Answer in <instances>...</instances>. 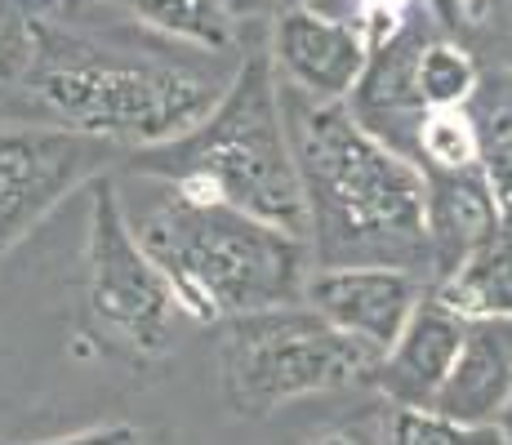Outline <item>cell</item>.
Returning a JSON list of instances; mask_svg holds the SVG:
<instances>
[{
	"mask_svg": "<svg viewBox=\"0 0 512 445\" xmlns=\"http://www.w3.org/2000/svg\"><path fill=\"white\" fill-rule=\"evenodd\" d=\"M41 445H143V432L130 423H103V428L76 432V437H58V441H41Z\"/></svg>",
	"mask_w": 512,
	"mask_h": 445,
	"instance_id": "obj_20",
	"label": "cell"
},
{
	"mask_svg": "<svg viewBox=\"0 0 512 445\" xmlns=\"http://www.w3.org/2000/svg\"><path fill=\"white\" fill-rule=\"evenodd\" d=\"M481 81V67L472 63L468 49L441 41L432 36L419 54V89H423V103L432 112H464V103L472 98V89Z\"/></svg>",
	"mask_w": 512,
	"mask_h": 445,
	"instance_id": "obj_19",
	"label": "cell"
},
{
	"mask_svg": "<svg viewBox=\"0 0 512 445\" xmlns=\"http://www.w3.org/2000/svg\"><path fill=\"white\" fill-rule=\"evenodd\" d=\"M383 348L326 321L308 299L232 316L219 330L223 397L241 414H272L299 397L374 388Z\"/></svg>",
	"mask_w": 512,
	"mask_h": 445,
	"instance_id": "obj_5",
	"label": "cell"
},
{
	"mask_svg": "<svg viewBox=\"0 0 512 445\" xmlns=\"http://www.w3.org/2000/svg\"><path fill=\"white\" fill-rule=\"evenodd\" d=\"M285 5H299V0H285Z\"/></svg>",
	"mask_w": 512,
	"mask_h": 445,
	"instance_id": "obj_24",
	"label": "cell"
},
{
	"mask_svg": "<svg viewBox=\"0 0 512 445\" xmlns=\"http://www.w3.org/2000/svg\"><path fill=\"white\" fill-rule=\"evenodd\" d=\"M366 445H504V437L495 423H459L441 410L383 401Z\"/></svg>",
	"mask_w": 512,
	"mask_h": 445,
	"instance_id": "obj_16",
	"label": "cell"
},
{
	"mask_svg": "<svg viewBox=\"0 0 512 445\" xmlns=\"http://www.w3.org/2000/svg\"><path fill=\"white\" fill-rule=\"evenodd\" d=\"M272 58H277L285 85L303 89L308 98H321V103H343L357 89L361 72H366L370 49L357 27L343 23V18L285 5L277 32H272Z\"/></svg>",
	"mask_w": 512,
	"mask_h": 445,
	"instance_id": "obj_10",
	"label": "cell"
},
{
	"mask_svg": "<svg viewBox=\"0 0 512 445\" xmlns=\"http://www.w3.org/2000/svg\"><path fill=\"white\" fill-rule=\"evenodd\" d=\"M85 294L90 312L112 339L139 356H156L170 348V330L179 316L174 285L156 259L143 250L112 178L90 183V236H85Z\"/></svg>",
	"mask_w": 512,
	"mask_h": 445,
	"instance_id": "obj_6",
	"label": "cell"
},
{
	"mask_svg": "<svg viewBox=\"0 0 512 445\" xmlns=\"http://www.w3.org/2000/svg\"><path fill=\"white\" fill-rule=\"evenodd\" d=\"M174 299L196 321H232L303 299L308 236L259 214L161 178V196L130 219Z\"/></svg>",
	"mask_w": 512,
	"mask_h": 445,
	"instance_id": "obj_2",
	"label": "cell"
},
{
	"mask_svg": "<svg viewBox=\"0 0 512 445\" xmlns=\"http://www.w3.org/2000/svg\"><path fill=\"white\" fill-rule=\"evenodd\" d=\"M468 325H472V316L450 308L437 290L423 294L415 316L406 321V330H401L397 343L383 352L379 379H374V388L383 392V401L432 410L437 392L446 388L450 370H455L459 352H464Z\"/></svg>",
	"mask_w": 512,
	"mask_h": 445,
	"instance_id": "obj_11",
	"label": "cell"
},
{
	"mask_svg": "<svg viewBox=\"0 0 512 445\" xmlns=\"http://www.w3.org/2000/svg\"><path fill=\"white\" fill-rule=\"evenodd\" d=\"M512 397V316H486L468 325L464 352L450 370L432 410L459 423H495Z\"/></svg>",
	"mask_w": 512,
	"mask_h": 445,
	"instance_id": "obj_13",
	"label": "cell"
},
{
	"mask_svg": "<svg viewBox=\"0 0 512 445\" xmlns=\"http://www.w3.org/2000/svg\"><path fill=\"white\" fill-rule=\"evenodd\" d=\"M428 41H432V32L423 23L401 27L397 36H388L370 54L357 89L348 94L352 116L370 134H379L388 147L406 152L415 165L423 152V125L432 116V107L423 103V89H419V54Z\"/></svg>",
	"mask_w": 512,
	"mask_h": 445,
	"instance_id": "obj_9",
	"label": "cell"
},
{
	"mask_svg": "<svg viewBox=\"0 0 512 445\" xmlns=\"http://www.w3.org/2000/svg\"><path fill=\"white\" fill-rule=\"evenodd\" d=\"M432 290L472 321L512 316V219H499L495 232L455 267V276H446Z\"/></svg>",
	"mask_w": 512,
	"mask_h": 445,
	"instance_id": "obj_15",
	"label": "cell"
},
{
	"mask_svg": "<svg viewBox=\"0 0 512 445\" xmlns=\"http://www.w3.org/2000/svg\"><path fill=\"white\" fill-rule=\"evenodd\" d=\"M58 0H0V94L36 76L49 54V18Z\"/></svg>",
	"mask_w": 512,
	"mask_h": 445,
	"instance_id": "obj_17",
	"label": "cell"
},
{
	"mask_svg": "<svg viewBox=\"0 0 512 445\" xmlns=\"http://www.w3.org/2000/svg\"><path fill=\"white\" fill-rule=\"evenodd\" d=\"M139 170L170 178L192 192H210L241 210L308 236V201L285 125L281 81L272 49H250L232 72L214 112L192 134L147 147Z\"/></svg>",
	"mask_w": 512,
	"mask_h": 445,
	"instance_id": "obj_3",
	"label": "cell"
},
{
	"mask_svg": "<svg viewBox=\"0 0 512 445\" xmlns=\"http://www.w3.org/2000/svg\"><path fill=\"white\" fill-rule=\"evenodd\" d=\"M321 445H361V441H352V437H326Z\"/></svg>",
	"mask_w": 512,
	"mask_h": 445,
	"instance_id": "obj_23",
	"label": "cell"
},
{
	"mask_svg": "<svg viewBox=\"0 0 512 445\" xmlns=\"http://www.w3.org/2000/svg\"><path fill=\"white\" fill-rule=\"evenodd\" d=\"M495 428H499V437H504V445H512V397H508V405H504V410H499Z\"/></svg>",
	"mask_w": 512,
	"mask_h": 445,
	"instance_id": "obj_22",
	"label": "cell"
},
{
	"mask_svg": "<svg viewBox=\"0 0 512 445\" xmlns=\"http://www.w3.org/2000/svg\"><path fill=\"white\" fill-rule=\"evenodd\" d=\"M428 290H432L428 276L410 272V267L352 263V267H317L308 276V285H303V299L339 330L388 352Z\"/></svg>",
	"mask_w": 512,
	"mask_h": 445,
	"instance_id": "obj_8",
	"label": "cell"
},
{
	"mask_svg": "<svg viewBox=\"0 0 512 445\" xmlns=\"http://www.w3.org/2000/svg\"><path fill=\"white\" fill-rule=\"evenodd\" d=\"M464 116L477 138V161L495 192L504 219H512V67H481V81L464 103Z\"/></svg>",
	"mask_w": 512,
	"mask_h": 445,
	"instance_id": "obj_14",
	"label": "cell"
},
{
	"mask_svg": "<svg viewBox=\"0 0 512 445\" xmlns=\"http://www.w3.org/2000/svg\"><path fill=\"white\" fill-rule=\"evenodd\" d=\"M228 5H232V14H259V9L277 5V0H228Z\"/></svg>",
	"mask_w": 512,
	"mask_h": 445,
	"instance_id": "obj_21",
	"label": "cell"
},
{
	"mask_svg": "<svg viewBox=\"0 0 512 445\" xmlns=\"http://www.w3.org/2000/svg\"><path fill=\"white\" fill-rule=\"evenodd\" d=\"M125 147L72 125H0V259Z\"/></svg>",
	"mask_w": 512,
	"mask_h": 445,
	"instance_id": "obj_7",
	"label": "cell"
},
{
	"mask_svg": "<svg viewBox=\"0 0 512 445\" xmlns=\"http://www.w3.org/2000/svg\"><path fill=\"white\" fill-rule=\"evenodd\" d=\"M139 23L174 41L201 45V49H228L236 41V14L228 0H116Z\"/></svg>",
	"mask_w": 512,
	"mask_h": 445,
	"instance_id": "obj_18",
	"label": "cell"
},
{
	"mask_svg": "<svg viewBox=\"0 0 512 445\" xmlns=\"http://www.w3.org/2000/svg\"><path fill=\"white\" fill-rule=\"evenodd\" d=\"M423 183H428V201H423V223H428V281L441 285L455 276V267L486 241L499 227L495 192L486 183L481 161L464 165H419Z\"/></svg>",
	"mask_w": 512,
	"mask_h": 445,
	"instance_id": "obj_12",
	"label": "cell"
},
{
	"mask_svg": "<svg viewBox=\"0 0 512 445\" xmlns=\"http://www.w3.org/2000/svg\"><path fill=\"white\" fill-rule=\"evenodd\" d=\"M281 103L317 267L383 263L428 276V183L419 165L370 134L348 103H321L294 85H281Z\"/></svg>",
	"mask_w": 512,
	"mask_h": 445,
	"instance_id": "obj_1",
	"label": "cell"
},
{
	"mask_svg": "<svg viewBox=\"0 0 512 445\" xmlns=\"http://www.w3.org/2000/svg\"><path fill=\"white\" fill-rule=\"evenodd\" d=\"M27 89L58 125L147 152L192 134L228 85L179 63H152V58L130 63L90 45L63 49L49 36V54Z\"/></svg>",
	"mask_w": 512,
	"mask_h": 445,
	"instance_id": "obj_4",
	"label": "cell"
}]
</instances>
